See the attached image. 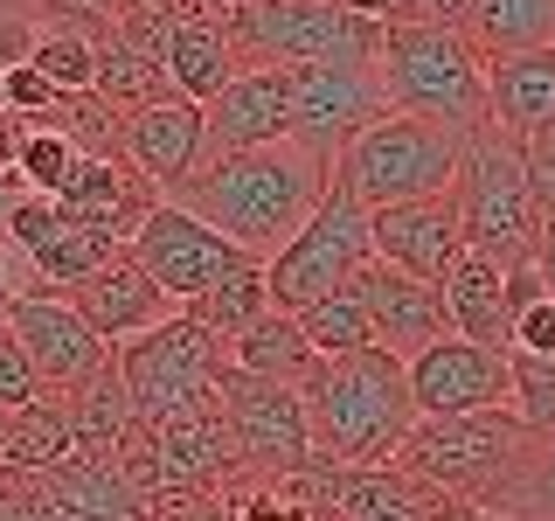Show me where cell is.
I'll return each mask as SVG.
<instances>
[{
	"mask_svg": "<svg viewBox=\"0 0 555 521\" xmlns=\"http://www.w3.org/2000/svg\"><path fill=\"white\" fill-rule=\"evenodd\" d=\"M326 188H334L326 161H312L299 139H278V147H243V153H216V161H202L167 202L195 208L208 230H222L230 243H243L250 257H271L278 243L320 208Z\"/></svg>",
	"mask_w": 555,
	"mask_h": 521,
	"instance_id": "1",
	"label": "cell"
},
{
	"mask_svg": "<svg viewBox=\"0 0 555 521\" xmlns=\"http://www.w3.org/2000/svg\"><path fill=\"white\" fill-rule=\"evenodd\" d=\"M299 404L312 431V459L326 466H389L416 424L410 376L389 347L320 355V369L299 382Z\"/></svg>",
	"mask_w": 555,
	"mask_h": 521,
	"instance_id": "2",
	"label": "cell"
},
{
	"mask_svg": "<svg viewBox=\"0 0 555 521\" xmlns=\"http://www.w3.org/2000/svg\"><path fill=\"white\" fill-rule=\"evenodd\" d=\"M375 77H382V91H389L396 112H416V118L451 126V132L493 126V112H486V56L473 49L465 28H444V22H382Z\"/></svg>",
	"mask_w": 555,
	"mask_h": 521,
	"instance_id": "3",
	"label": "cell"
},
{
	"mask_svg": "<svg viewBox=\"0 0 555 521\" xmlns=\"http://www.w3.org/2000/svg\"><path fill=\"white\" fill-rule=\"evenodd\" d=\"M459 153H465V132L430 126V118H416V112H382L375 126L334 161V188L354 195L361 208L451 195V181H459Z\"/></svg>",
	"mask_w": 555,
	"mask_h": 521,
	"instance_id": "4",
	"label": "cell"
},
{
	"mask_svg": "<svg viewBox=\"0 0 555 521\" xmlns=\"http://www.w3.org/2000/svg\"><path fill=\"white\" fill-rule=\"evenodd\" d=\"M451 202H459V223H465V251L493 257V265H520L542 237V208H534V188L520 174V147L500 126L465 132Z\"/></svg>",
	"mask_w": 555,
	"mask_h": 521,
	"instance_id": "5",
	"label": "cell"
},
{
	"mask_svg": "<svg viewBox=\"0 0 555 521\" xmlns=\"http://www.w3.org/2000/svg\"><path fill=\"white\" fill-rule=\"evenodd\" d=\"M243 49V63H375L382 22L347 0H243L222 14Z\"/></svg>",
	"mask_w": 555,
	"mask_h": 521,
	"instance_id": "6",
	"label": "cell"
},
{
	"mask_svg": "<svg viewBox=\"0 0 555 521\" xmlns=\"http://www.w3.org/2000/svg\"><path fill=\"white\" fill-rule=\"evenodd\" d=\"M375 257V237H369V208L340 188H326L320 208L292 230L278 251L264 257V285H271V306L278 313H299L326 292L354 285V271Z\"/></svg>",
	"mask_w": 555,
	"mask_h": 521,
	"instance_id": "7",
	"label": "cell"
},
{
	"mask_svg": "<svg viewBox=\"0 0 555 521\" xmlns=\"http://www.w3.org/2000/svg\"><path fill=\"white\" fill-rule=\"evenodd\" d=\"M112 355H118V376H126L132 410L153 424V417H167V410L202 404V396L216 390V376H222V361H230V347H222L208 327H195L181 306H173L160 327H146V334L118 341Z\"/></svg>",
	"mask_w": 555,
	"mask_h": 521,
	"instance_id": "8",
	"label": "cell"
},
{
	"mask_svg": "<svg viewBox=\"0 0 555 521\" xmlns=\"http://www.w3.org/2000/svg\"><path fill=\"white\" fill-rule=\"evenodd\" d=\"M285 104H292V139H299L312 161H326V174H334V161L382 112H396L382 77H375V63H292Z\"/></svg>",
	"mask_w": 555,
	"mask_h": 521,
	"instance_id": "9",
	"label": "cell"
},
{
	"mask_svg": "<svg viewBox=\"0 0 555 521\" xmlns=\"http://www.w3.org/2000/svg\"><path fill=\"white\" fill-rule=\"evenodd\" d=\"M216 396H222V410H230V439H236L243 473L285 480V473H306L312 466L306 404H299L292 382H271V376H250V369H236V361H222Z\"/></svg>",
	"mask_w": 555,
	"mask_h": 521,
	"instance_id": "10",
	"label": "cell"
},
{
	"mask_svg": "<svg viewBox=\"0 0 555 521\" xmlns=\"http://www.w3.org/2000/svg\"><path fill=\"white\" fill-rule=\"evenodd\" d=\"M126 251L146 265V278L167 292L173 306H188L195 292H208V285H222L230 271H243V265H264V257H250L243 243H230L222 230H208V223L195 216V208H181V202H153V216L132 230V243Z\"/></svg>",
	"mask_w": 555,
	"mask_h": 521,
	"instance_id": "11",
	"label": "cell"
},
{
	"mask_svg": "<svg viewBox=\"0 0 555 521\" xmlns=\"http://www.w3.org/2000/svg\"><path fill=\"white\" fill-rule=\"evenodd\" d=\"M312 480V514L320 521H459L465 500H451L444 486L403 473V466H306Z\"/></svg>",
	"mask_w": 555,
	"mask_h": 521,
	"instance_id": "12",
	"label": "cell"
},
{
	"mask_svg": "<svg viewBox=\"0 0 555 521\" xmlns=\"http://www.w3.org/2000/svg\"><path fill=\"white\" fill-rule=\"evenodd\" d=\"M8 327L28 347L35 376H42V396H77L98 369H112V341H98L91 320L69 300H56L49 285H35V278L8 300Z\"/></svg>",
	"mask_w": 555,
	"mask_h": 521,
	"instance_id": "13",
	"label": "cell"
},
{
	"mask_svg": "<svg viewBox=\"0 0 555 521\" xmlns=\"http://www.w3.org/2000/svg\"><path fill=\"white\" fill-rule=\"evenodd\" d=\"M0 237L22 251V265L35 285H49V292H63V285H77V278H91L98 265H112L126 243L118 237H104V230H83V223H69L49 195H14L8 208V223H0Z\"/></svg>",
	"mask_w": 555,
	"mask_h": 521,
	"instance_id": "14",
	"label": "cell"
},
{
	"mask_svg": "<svg viewBox=\"0 0 555 521\" xmlns=\"http://www.w3.org/2000/svg\"><path fill=\"white\" fill-rule=\"evenodd\" d=\"M403 376H410L416 417H465V410L507 404V355H493V347H479L465 334L430 341L424 355L403 361Z\"/></svg>",
	"mask_w": 555,
	"mask_h": 521,
	"instance_id": "15",
	"label": "cell"
},
{
	"mask_svg": "<svg viewBox=\"0 0 555 521\" xmlns=\"http://www.w3.org/2000/svg\"><path fill=\"white\" fill-rule=\"evenodd\" d=\"M369 237H375V257H382V265L424 278V285H444L451 265L465 257V223H459V202H451V195L369 208Z\"/></svg>",
	"mask_w": 555,
	"mask_h": 521,
	"instance_id": "16",
	"label": "cell"
},
{
	"mask_svg": "<svg viewBox=\"0 0 555 521\" xmlns=\"http://www.w3.org/2000/svg\"><path fill=\"white\" fill-rule=\"evenodd\" d=\"M153 445H160V486H216V494H230L243 480V459H236V439H230V410H222L216 390H208L202 404H188V410L153 417Z\"/></svg>",
	"mask_w": 555,
	"mask_h": 521,
	"instance_id": "17",
	"label": "cell"
},
{
	"mask_svg": "<svg viewBox=\"0 0 555 521\" xmlns=\"http://www.w3.org/2000/svg\"><path fill=\"white\" fill-rule=\"evenodd\" d=\"M354 292L361 306H369V327H375V347H389L396 361L424 355L430 341L451 334V306H444V285H424V278L382 265V257H369V265L354 271Z\"/></svg>",
	"mask_w": 555,
	"mask_h": 521,
	"instance_id": "18",
	"label": "cell"
},
{
	"mask_svg": "<svg viewBox=\"0 0 555 521\" xmlns=\"http://www.w3.org/2000/svg\"><path fill=\"white\" fill-rule=\"evenodd\" d=\"M278 139H292V104H285V69L271 63H250L202 104V161L243 147H278Z\"/></svg>",
	"mask_w": 555,
	"mask_h": 521,
	"instance_id": "19",
	"label": "cell"
},
{
	"mask_svg": "<svg viewBox=\"0 0 555 521\" xmlns=\"http://www.w3.org/2000/svg\"><path fill=\"white\" fill-rule=\"evenodd\" d=\"M153 202H160V188L139 174L126 153H77V167H69L56 208L69 223H83V230H104L118 243H132V230L153 216Z\"/></svg>",
	"mask_w": 555,
	"mask_h": 521,
	"instance_id": "20",
	"label": "cell"
},
{
	"mask_svg": "<svg viewBox=\"0 0 555 521\" xmlns=\"http://www.w3.org/2000/svg\"><path fill=\"white\" fill-rule=\"evenodd\" d=\"M56 300L77 306L83 320H91V334H98V341H112V347H118V341H132V334H146V327H160L167 313H173V300L146 278V265H139L132 251H118L112 265H98L91 278L63 285Z\"/></svg>",
	"mask_w": 555,
	"mask_h": 521,
	"instance_id": "21",
	"label": "cell"
},
{
	"mask_svg": "<svg viewBox=\"0 0 555 521\" xmlns=\"http://www.w3.org/2000/svg\"><path fill=\"white\" fill-rule=\"evenodd\" d=\"M126 161L146 174L160 195L188 181L202 167V104L195 98H160L126 112Z\"/></svg>",
	"mask_w": 555,
	"mask_h": 521,
	"instance_id": "22",
	"label": "cell"
},
{
	"mask_svg": "<svg viewBox=\"0 0 555 521\" xmlns=\"http://www.w3.org/2000/svg\"><path fill=\"white\" fill-rule=\"evenodd\" d=\"M486 112L514 139L534 126H555V42H534V49L486 63Z\"/></svg>",
	"mask_w": 555,
	"mask_h": 521,
	"instance_id": "23",
	"label": "cell"
},
{
	"mask_svg": "<svg viewBox=\"0 0 555 521\" xmlns=\"http://www.w3.org/2000/svg\"><path fill=\"white\" fill-rule=\"evenodd\" d=\"M35 494L49 500V508H69V514H104V521H146L153 500L139 494V486L118 473L112 459H98V452H69L63 466H49V473H28Z\"/></svg>",
	"mask_w": 555,
	"mask_h": 521,
	"instance_id": "24",
	"label": "cell"
},
{
	"mask_svg": "<svg viewBox=\"0 0 555 521\" xmlns=\"http://www.w3.org/2000/svg\"><path fill=\"white\" fill-rule=\"evenodd\" d=\"M243 49H236V35H230V22L222 14H188L181 28H173V42H167V84H173V98H195V104H208L222 91L230 77H243Z\"/></svg>",
	"mask_w": 555,
	"mask_h": 521,
	"instance_id": "25",
	"label": "cell"
},
{
	"mask_svg": "<svg viewBox=\"0 0 555 521\" xmlns=\"http://www.w3.org/2000/svg\"><path fill=\"white\" fill-rule=\"evenodd\" d=\"M444 306H451V334L493 347V355H507L514 347V320H507V265H493V257L465 251L459 265L444 278Z\"/></svg>",
	"mask_w": 555,
	"mask_h": 521,
	"instance_id": "26",
	"label": "cell"
},
{
	"mask_svg": "<svg viewBox=\"0 0 555 521\" xmlns=\"http://www.w3.org/2000/svg\"><path fill=\"white\" fill-rule=\"evenodd\" d=\"M230 361L236 369H250V376H271V382H299L320 369V347L306 341V327H299V313H264V320H250L243 334L230 341Z\"/></svg>",
	"mask_w": 555,
	"mask_h": 521,
	"instance_id": "27",
	"label": "cell"
},
{
	"mask_svg": "<svg viewBox=\"0 0 555 521\" xmlns=\"http://www.w3.org/2000/svg\"><path fill=\"white\" fill-rule=\"evenodd\" d=\"M63 404H69V424H77V452H98V459H112V445L139 424V410L126 396V376H118V355H112V369H98L77 396H63Z\"/></svg>",
	"mask_w": 555,
	"mask_h": 521,
	"instance_id": "28",
	"label": "cell"
},
{
	"mask_svg": "<svg viewBox=\"0 0 555 521\" xmlns=\"http://www.w3.org/2000/svg\"><path fill=\"white\" fill-rule=\"evenodd\" d=\"M91 91L112 98L118 112H139V104L173 98V84H167V63L139 56V49H132L118 28H104V35H98V77H91Z\"/></svg>",
	"mask_w": 555,
	"mask_h": 521,
	"instance_id": "29",
	"label": "cell"
},
{
	"mask_svg": "<svg viewBox=\"0 0 555 521\" xmlns=\"http://www.w3.org/2000/svg\"><path fill=\"white\" fill-rule=\"evenodd\" d=\"M77 452V424H69V404L63 396H35V404L14 410V439H8V459L14 473H49Z\"/></svg>",
	"mask_w": 555,
	"mask_h": 521,
	"instance_id": "30",
	"label": "cell"
},
{
	"mask_svg": "<svg viewBox=\"0 0 555 521\" xmlns=\"http://www.w3.org/2000/svg\"><path fill=\"white\" fill-rule=\"evenodd\" d=\"M195 327H208L222 347H230L250 320H264L271 313V285H264V265H243V271H230L222 285H208V292H195V300L181 306Z\"/></svg>",
	"mask_w": 555,
	"mask_h": 521,
	"instance_id": "31",
	"label": "cell"
},
{
	"mask_svg": "<svg viewBox=\"0 0 555 521\" xmlns=\"http://www.w3.org/2000/svg\"><path fill=\"white\" fill-rule=\"evenodd\" d=\"M35 126L63 132L77 153H126V112L98 91H56V104H49Z\"/></svg>",
	"mask_w": 555,
	"mask_h": 521,
	"instance_id": "32",
	"label": "cell"
},
{
	"mask_svg": "<svg viewBox=\"0 0 555 521\" xmlns=\"http://www.w3.org/2000/svg\"><path fill=\"white\" fill-rule=\"evenodd\" d=\"M299 327H306V341L320 347V355H361V347H375L369 306H361L354 285H340V292H326V300L299 306Z\"/></svg>",
	"mask_w": 555,
	"mask_h": 521,
	"instance_id": "33",
	"label": "cell"
},
{
	"mask_svg": "<svg viewBox=\"0 0 555 521\" xmlns=\"http://www.w3.org/2000/svg\"><path fill=\"white\" fill-rule=\"evenodd\" d=\"M507 410L528 431L555 439V355H520V347H507Z\"/></svg>",
	"mask_w": 555,
	"mask_h": 521,
	"instance_id": "34",
	"label": "cell"
},
{
	"mask_svg": "<svg viewBox=\"0 0 555 521\" xmlns=\"http://www.w3.org/2000/svg\"><path fill=\"white\" fill-rule=\"evenodd\" d=\"M69 167H77V147H69L63 132H49V126H35L22 139V153H14V181H22V195H49V202H56L63 181H69Z\"/></svg>",
	"mask_w": 555,
	"mask_h": 521,
	"instance_id": "35",
	"label": "cell"
},
{
	"mask_svg": "<svg viewBox=\"0 0 555 521\" xmlns=\"http://www.w3.org/2000/svg\"><path fill=\"white\" fill-rule=\"evenodd\" d=\"M514 147H520V174H528V188H534V208L555 216V126L520 132Z\"/></svg>",
	"mask_w": 555,
	"mask_h": 521,
	"instance_id": "36",
	"label": "cell"
},
{
	"mask_svg": "<svg viewBox=\"0 0 555 521\" xmlns=\"http://www.w3.org/2000/svg\"><path fill=\"white\" fill-rule=\"evenodd\" d=\"M347 8L375 14V22H444V28H465L473 0H347Z\"/></svg>",
	"mask_w": 555,
	"mask_h": 521,
	"instance_id": "37",
	"label": "cell"
},
{
	"mask_svg": "<svg viewBox=\"0 0 555 521\" xmlns=\"http://www.w3.org/2000/svg\"><path fill=\"white\" fill-rule=\"evenodd\" d=\"M42 396V376H35V361H28V347L14 341V327H0V404L8 410H22Z\"/></svg>",
	"mask_w": 555,
	"mask_h": 521,
	"instance_id": "38",
	"label": "cell"
},
{
	"mask_svg": "<svg viewBox=\"0 0 555 521\" xmlns=\"http://www.w3.org/2000/svg\"><path fill=\"white\" fill-rule=\"evenodd\" d=\"M0 77H8V104H14V112L42 118L49 104H56V84H49L42 69H35V63H14V69H0Z\"/></svg>",
	"mask_w": 555,
	"mask_h": 521,
	"instance_id": "39",
	"label": "cell"
},
{
	"mask_svg": "<svg viewBox=\"0 0 555 521\" xmlns=\"http://www.w3.org/2000/svg\"><path fill=\"white\" fill-rule=\"evenodd\" d=\"M514 347H520V355H555V300H548V292L514 320Z\"/></svg>",
	"mask_w": 555,
	"mask_h": 521,
	"instance_id": "40",
	"label": "cell"
},
{
	"mask_svg": "<svg viewBox=\"0 0 555 521\" xmlns=\"http://www.w3.org/2000/svg\"><path fill=\"white\" fill-rule=\"evenodd\" d=\"M0 521H28V473L0 466Z\"/></svg>",
	"mask_w": 555,
	"mask_h": 521,
	"instance_id": "41",
	"label": "cell"
},
{
	"mask_svg": "<svg viewBox=\"0 0 555 521\" xmlns=\"http://www.w3.org/2000/svg\"><path fill=\"white\" fill-rule=\"evenodd\" d=\"M28 132H35V118L8 104V112H0V167H14V153H22V139H28Z\"/></svg>",
	"mask_w": 555,
	"mask_h": 521,
	"instance_id": "42",
	"label": "cell"
},
{
	"mask_svg": "<svg viewBox=\"0 0 555 521\" xmlns=\"http://www.w3.org/2000/svg\"><path fill=\"white\" fill-rule=\"evenodd\" d=\"M534 271H542V285H548V300H555V216H542V237H534Z\"/></svg>",
	"mask_w": 555,
	"mask_h": 521,
	"instance_id": "43",
	"label": "cell"
},
{
	"mask_svg": "<svg viewBox=\"0 0 555 521\" xmlns=\"http://www.w3.org/2000/svg\"><path fill=\"white\" fill-rule=\"evenodd\" d=\"M28 521H104V514H69V508H49V500L35 494V480H28Z\"/></svg>",
	"mask_w": 555,
	"mask_h": 521,
	"instance_id": "44",
	"label": "cell"
},
{
	"mask_svg": "<svg viewBox=\"0 0 555 521\" xmlns=\"http://www.w3.org/2000/svg\"><path fill=\"white\" fill-rule=\"evenodd\" d=\"M14 292H22V278H14V243L0 237V306H8Z\"/></svg>",
	"mask_w": 555,
	"mask_h": 521,
	"instance_id": "45",
	"label": "cell"
},
{
	"mask_svg": "<svg viewBox=\"0 0 555 521\" xmlns=\"http://www.w3.org/2000/svg\"><path fill=\"white\" fill-rule=\"evenodd\" d=\"M8 439H14V410L0 404V459H8Z\"/></svg>",
	"mask_w": 555,
	"mask_h": 521,
	"instance_id": "46",
	"label": "cell"
},
{
	"mask_svg": "<svg viewBox=\"0 0 555 521\" xmlns=\"http://www.w3.org/2000/svg\"><path fill=\"white\" fill-rule=\"evenodd\" d=\"M459 521H514V514H500V508H465Z\"/></svg>",
	"mask_w": 555,
	"mask_h": 521,
	"instance_id": "47",
	"label": "cell"
},
{
	"mask_svg": "<svg viewBox=\"0 0 555 521\" xmlns=\"http://www.w3.org/2000/svg\"><path fill=\"white\" fill-rule=\"evenodd\" d=\"M202 8H208V14H230V8H243V0H202Z\"/></svg>",
	"mask_w": 555,
	"mask_h": 521,
	"instance_id": "48",
	"label": "cell"
},
{
	"mask_svg": "<svg viewBox=\"0 0 555 521\" xmlns=\"http://www.w3.org/2000/svg\"><path fill=\"white\" fill-rule=\"evenodd\" d=\"M0 112H8V77H0Z\"/></svg>",
	"mask_w": 555,
	"mask_h": 521,
	"instance_id": "49",
	"label": "cell"
},
{
	"mask_svg": "<svg viewBox=\"0 0 555 521\" xmlns=\"http://www.w3.org/2000/svg\"><path fill=\"white\" fill-rule=\"evenodd\" d=\"M0 327H8V306H0Z\"/></svg>",
	"mask_w": 555,
	"mask_h": 521,
	"instance_id": "50",
	"label": "cell"
}]
</instances>
